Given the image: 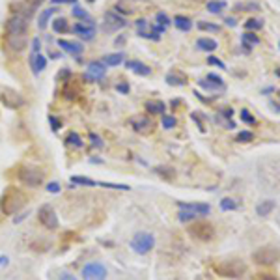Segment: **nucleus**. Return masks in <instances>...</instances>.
I'll return each mask as SVG.
<instances>
[{"label":"nucleus","instance_id":"obj_4","mask_svg":"<svg viewBox=\"0 0 280 280\" xmlns=\"http://www.w3.org/2000/svg\"><path fill=\"white\" fill-rule=\"evenodd\" d=\"M189 235L193 239L206 243V241H211L215 237V228H213V224L206 223V221H198L189 228Z\"/></svg>","mask_w":280,"mask_h":280},{"label":"nucleus","instance_id":"obj_24","mask_svg":"<svg viewBox=\"0 0 280 280\" xmlns=\"http://www.w3.org/2000/svg\"><path fill=\"white\" fill-rule=\"evenodd\" d=\"M196 47L200 49V51H206V52H211L217 49V41L213 40V38H200V40L196 41Z\"/></svg>","mask_w":280,"mask_h":280},{"label":"nucleus","instance_id":"obj_41","mask_svg":"<svg viewBox=\"0 0 280 280\" xmlns=\"http://www.w3.org/2000/svg\"><path fill=\"white\" fill-rule=\"evenodd\" d=\"M177 126V120L176 116H170V114H163V127L165 129H174Z\"/></svg>","mask_w":280,"mask_h":280},{"label":"nucleus","instance_id":"obj_22","mask_svg":"<svg viewBox=\"0 0 280 280\" xmlns=\"http://www.w3.org/2000/svg\"><path fill=\"white\" fill-rule=\"evenodd\" d=\"M144 107H146L149 114H165L166 110V105L163 101H159V99H149V101H146Z\"/></svg>","mask_w":280,"mask_h":280},{"label":"nucleus","instance_id":"obj_31","mask_svg":"<svg viewBox=\"0 0 280 280\" xmlns=\"http://www.w3.org/2000/svg\"><path fill=\"white\" fill-rule=\"evenodd\" d=\"M206 8H207V12L209 13H221V12H224L226 2H224V0H209Z\"/></svg>","mask_w":280,"mask_h":280},{"label":"nucleus","instance_id":"obj_61","mask_svg":"<svg viewBox=\"0 0 280 280\" xmlns=\"http://www.w3.org/2000/svg\"><path fill=\"white\" fill-rule=\"evenodd\" d=\"M241 47H243V51H245L246 54L252 51V45H248V43H243V41H241Z\"/></svg>","mask_w":280,"mask_h":280},{"label":"nucleus","instance_id":"obj_44","mask_svg":"<svg viewBox=\"0 0 280 280\" xmlns=\"http://www.w3.org/2000/svg\"><path fill=\"white\" fill-rule=\"evenodd\" d=\"M235 140L237 142H251V140H254V135H252L251 131H241L237 137H235Z\"/></svg>","mask_w":280,"mask_h":280},{"label":"nucleus","instance_id":"obj_17","mask_svg":"<svg viewBox=\"0 0 280 280\" xmlns=\"http://www.w3.org/2000/svg\"><path fill=\"white\" fill-rule=\"evenodd\" d=\"M88 75L91 77V80H101L107 75V66L103 62H90L88 64Z\"/></svg>","mask_w":280,"mask_h":280},{"label":"nucleus","instance_id":"obj_50","mask_svg":"<svg viewBox=\"0 0 280 280\" xmlns=\"http://www.w3.org/2000/svg\"><path fill=\"white\" fill-rule=\"evenodd\" d=\"M45 189L49 191V193H52V195H56V193H60V185H58L56 181H51L49 185H45Z\"/></svg>","mask_w":280,"mask_h":280},{"label":"nucleus","instance_id":"obj_2","mask_svg":"<svg viewBox=\"0 0 280 280\" xmlns=\"http://www.w3.org/2000/svg\"><path fill=\"white\" fill-rule=\"evenodd\" d=\"M215 273L221 274V276H226V278H243L246 274V265L241 260H223L213 265Z\"/></svg>","mask_w":280,"mask_h":280},{"label":"nucleus","instance_id":"obj_29","mask_svg":"<svg viewBox=\"0 0 280 280\" xmlns=\"http://www.w3.org/2000/svg\"><path fill=\"white\" fill-rule=\"evenodd\" d=\"M263 28V21L258 17H251L248 21H245V30L246 32H258Z\"/></svg>","mask_w":280,"mask_h":280},{"label":"nucleus","instance_id":"obj_20","mask_svg":"<svg viewBox=\"0 0 280 280\" xmlns=\"http://www.w3.org/2000/svg\"><path fill=\"white\" fill-rule=\"evenodd\" d=\"M166 82L170 86H185L189 82V79H187V75L183 71H170L166 75Z\"/></svg>","mask_w":280,"mask_h":280},{"label":"nucleus","instance_id":"obj_23","mask_svg":"<svg viewBox=\"0 0 280 280\" xmlns=\"http://www.w3.org/2000/svg\"><path fill=\"white\" fill-rule=\"evenodd\" d=\"M174 24H176L177 30H181V32H189L193 28V21H191L187 15H176L174 17Z\"/></svg>","mask_w":280,"mask_h":280},{"label":"nucleus","instance_id":"obj_9","mask_svg":"<svg viewBox=\"0 0 280 280\" xmlns=\"http://www.w3.org/2000/svg\"><path fill=\"white\" fill-rule=\"evenodd\" d=\"M107 276V269H105L103 263L91 262L86 263L84 269H82V278L84 280H105Z\"/></svg>","mask_w":280,"mask_h":280},{"label":"nucleus","instance_id":"obj_26","mask_svg":"<svg viewBox=\"0 0 280 280\" xmlns=\"http://www.w3.org/2000/svg\"><path fill=\"white\" fill-rule=\"evenodd\" d=\"M121 62H123V52H114V54H105L103 56V64L109 68H116Z\"/></svg>","mask_w":280,"mask_h":280},{"label":"nucleus","instance_id":"obj_51","mask_svg":"<svg viewBox=\"0 0 280 280\" xmlns=\"http://www.w3.org/2000/svg\"><path fill=\"white\" fill-rule=\"evenodd\" d=\"M90 138H91V144H94L96 148H103V140H101L96 133H90Z\"/></svg>","mask_w":280,"mask_h":280},{"label":"nucleus","instance_id":"obj_10","mask_svg":"<svg viewBox=\"0 0 280 280\" xmlns=\"http://www.w3.org/2000/svg\"><path fill=\"white\" fill-rule=\"evenodd\" d=\"M71 30H73V34L80 36L82 40H94L98 26H96V23H94L91 19H88V21H79V23H75Z\"/></svg>","mask_w":280,"mask_h":280},{"label":"nucleus","instance_id":"obj_54","mask_svg":"<svg viewBox=\"0 0 280 280\" xmlns=\"http://www.w3.org/2000/svg\"><path fill=\"white\" fill-rule=\"evenodd\" d=\"M221 116H223V118H226V120H230V118L234 116V110L230 109V107H226V109L221 110Z\"/></svg>","mask_w":280,"mask_h":280},{"label":"nucleus","instance_id":"obj_14","mask_svg":"<svg viewBox=\"0 0 280 280\" xmlns=\"http://www.w3.org/2000/svg\"><path fill=\"white\" fill-rule=\"evenodd\" d=\"M137 30H138V36H140V38L153 40V41H159L161 40V34H157V32H153V30H151V26H149V23L146 21V19H138V21H137Z\"/></svg>","mask_w":280,"mask_h":280},{"label":"nucleus","instance_id":"obj_38","mask_svg":"<svg viewBox=\"0 0 280 280\" xmlns=\"http://www.w3.org/2000/svg\"><path fill=\"white\" fill-rule=\"evenodd\" d=\"M71 13H73V17L80 19V21H88V19H91V17H90V13L86 12V10H82V8H80V6H77V4H75V6H73V10H71Z\"/></svg>","mask_w":280,"mask_h":280},{"label":"nucleus","instance_id":"obj_27","mask_svg":"<svg viewBox=\"0 0 280 280\" xmlns=\"http://www.w3.org/2000/svg\"><path fill=\"white\" fill-rule=\"evenodd\" d=\"M273 209H274V202L273 200H263L256 206V213L260 215V217H267Z\"/></svg>","mask_w":280,"mask_h":280},{"label":"nucleus","instance_id":"obj_1","mask_svg":"<svg viewBox=\"0 0 280 280\" xmlns=\"http://www.w3.org/2000/svg\"><path fill=\"white\" fill-rule=\"evenodd\" d=\"M24 204H26V195L17 187H8L4 191V195L0 196V211H2V215H8V217L21 211Z\"/></svg>","mask_w":280,"mask_h":280},{"label":"nucleus","instance_id":"obj_30","mask_svg":"<svg viewBox=\"0 0 280 280\" xmlns=\"http://www.w3.org/2000/svg\"><path fill=\"white\" fill-rule=\"evenodd\" d=\"M71 183H75V185H84V187H99V181H94V179L84 176H73L71 177Z\"/></svg>","mask_w":280,"mask_h":280},{"label":"nucleus","instance_id":"obj_18","mask_svg":"<svg viewBox=\"0 0 280 280\" xmlns=\"http://www.w3.org/2000/svg\"><path fill=\"white\" fill-rule=\"evenodd\" d=\"M127 69H131L135 75H142V77H148V75H151V68L149 66H146L144 62H140V60H129V62L126 64Z\"/></svg>","mask_w":280,"mask_h":280},{"label":"nucleus","instance_id":"obj_58","mask_svg":"<svg viewBox=\"0 0 280 280\" xmlns=\"http://www.w3.org/2000/svg\"><path fill=\"white\" fill-rule=\"evenodd\" d=\"M52 4H77V0H51Z\"/></svg>","mask_w":280,"mask_h":280},{"label":"nucleus","instance_id":"obj_6","mask_svg":"<svg viewBox=\"0 0 280 280\" xmlns=\"http://www.w3.org/2000/svg\"><path fill=\"white\" fill-rule=\"evenodd\" d=\"M155 245V237L151 234H146V232H140L133 237L131 241V248L137 254H148Z\"/></svg>","mask_w":280,"mask_h":280},{"label":"nucleus","instance_id":"obj_15","mask_svg":"<svg viewBox=\"0 0 280 280\" xmlns=\"http://www.w3.org/2000/svg\"><path fill=\"white\" fill-rule=\"evenodd\" d=\"M6 45L10 47V51L21 52L26 49V38L24 36H10L6 34Z\"/></svg>","mask_w":280,"mask_h":280},{"label":"nucleus","instance_id":"obj_57","mask_svg":"<svg viewBox=\"0 0 280 280\" xmlns=\"http://www.w3.org/2000/svg\"><path fill=\"white\" fill-rule=\"evenodd\" d=\"M26 2H28V6L32 8V10H36V8L41 6V4L45 2V0H26Z\"/></svg>","mask_w":280,"mask_h":280},{"label":"nucleus","instance_id":"obj_34","mask_svg":"<svg viewBox=\"0 0 280 280\" xmlns=\"http://www.w3.org/2000/svg\"><path fill=\"white\" fill-rule=\"evenodd\" d=\"M56 13V8H49V10H45V12L40 15V21H38V26H40L41 30L45 28L47 23H49V19H51V15H54Z\"/></svg>","mask_w":280,"mask_h":280},{"label":"nucleus","instance_id":"obj_25","mask_svg":"<svg viewBox=\"0 0 280 280\" xmlns=\"http://www.w3.org/2000/svg\"><path fill=\"white\" fill-rule=\"evenodd\" d=\"M79 94H80V90L73 84V82H68L62 90V96L68 99V101H75V99L79 98Z\"/></svg>","mask_w":280,"mask_h":280},{"label":"nucleus","instance_id":"obj_11","mask_svg":"<svg viewBox=\"0 0 280 280\" xmlns=\"http://www.w3.org/2000/svg\"><path fill=\"white\" fill-rule=\"evenodd\" d=\"M129 123H131V127L138 135H149L155 129V123L149 116H135V118H131Z\"/></svg>","mask_w":280,"mask_h":280},{"label":"nucleus","instance_id":"obj_16","mask_svg":"<svg viewBox=\"0 0 280 280\" xmlns=\"http://www.w3.org/2000/svg\"><path fill=\"white\" fill-rule=\"evenodd\" d=\"M177 207L179 209H187V211L195 213V215H209V211H211V207L207 206V204H185V202H179L177 204Z\"/></svg>","mask_w":280,"mask_h":280},{"label":"nucleus","instance_id":"obj_55","mask_svg":"<svg viewBox=\"0 0 280 280\" xmlns=\"http://www.w3.org/2000/svg\"><path fill=\"white\" fill-rule=\"evenodd\" d=\"M32 54H40V40L38 38L32 40Z\"/></svg>","mask_w":280,"mask_h":280},{"label":"nucleus","instance_id":"obj_47","mask_svg":"<svg viewBox=\"0 0 280 280\" xmlns=\"http://www.w3.org/2000/svg\"><path fill=\"white\" fill-rule=\"evenodd\" d=\"M207 64H209V66H215V68H219V69H226V64H224L223 60L215 58V56H209V58H207Z\"/></svg>","mask_w":280,"mask_h":280},{"label":"nucleus","instance_id":"obj_56","mask_svg":"<svg viewBox=\"0 0 280 280\" xmlns=\"http://www.w3.org/2000/svg\"><path fill=\"white\" fill-rule=\"evenodd\" d=\"M116 90L121 91V94H127L129 91V84L127 82H120V84H116Z\"/></svg>","mask_w":280,"mask_h":280},{"label":"nucleus","instance_id":"obj_7","mask_svg":"<svg viewBox=\"0 0 280 280\" xmlns=\"http://www.w3.org/2000/svg\"><path fill=\"white\" fill-rule=\"evenodd\" d=\"M26 30H28V19L24 15H13V17L8 19L6 23V34L10 36H26Z\"/></svg>","mask_w":280,"mask_h":280},{"label":"nucleus","instance_id":"obj_13","mask_svg":"<svg viewBox=\"0 0 280 280\" xmlns=\"http://www.w3.org/2000/svg\"><path fill=\"white\" fill-rule=\"evenodd\" d=\"M0 101L6 105L8 109H19V107H23L24 105V99L19 96L17 91L8 90V88L0 90Z\"/></svg>","mask_w":280,"mask_h":280},{"label":"nucleus","instance_id":"obj_59","mask_svg":"<svg viewBox=\"0 0 280 280\" xmlns=\"http://www.w3.org/2000/svg\"><path fill=\"white\" fill-rule=\"evenodd\" d=\"M224 23L228 24V26H235V24H237V21H235L234 17H226V19H224Z\"/></svg>","mask_w":280,"mask_h":280},{"label":"nucleus","instance_id":"obj_45","mask_svg":"<svg viewBox=\"0 0 280 280\" xmlns=\"http://www.w3.org/2000/svg\"><path fill=\"white\" fill-rule=\"evenodd\" d=\"M116 12H120L121 15H131V13H135V8H126L123 2H118L116 4Z\"/></svg>","mask_w":280,"mask_h":280},{"label":"nucleus","instance_id":"obj_37","mask_svg":"<svg viewBox=\"0 0 280 280\" xmlns=\"http://www.w3.org/2000/svg\"><path fill=\"white\" fill-rule=\"evenodd\" d=\"M241 41L254 47V45H258V43H260V38L256 36V32H245V34L241 36Z\"/></svg>","mask_w":280,"mask_h":280},{"label":"nucleus","instance_id":"obj_52","mask_svg":"<svg viewBox=\"0 0 280 280\" xmlns=\"http://www.w3.org/2000/svg\"><path fill=\"white\" fill-rule=\"evenodd\" d=\"M254 280H278L274 274H267V273H258L256 276H254Z\"/></svg>","mask_w":280,"mask_h":280},{"label":"nucleus","instance_id":"obj_3","mask_svg":"<svg viewBox=\"0 0 280 280\" xmlns=\"http://www.w3.org/2000/svg\"><path fill=\"white\" fill-rule=\"evenodd\" d=\"M17 177L23 185L36 189V187H40L41 183H43V179H45V172L40 170V168H34V166H21L17 172Z\"/></svg>","mask_w":280,"mask_h":280},{"label":"nucleus","instance_id":"obj_36","mask_svg":"<svg viewBox=\"0 0 280 280\" xmlns=\"http://www.w3.org/2000/svg\"><path fill=\"white\" fill-rule=\"evenodd\" d=\"M198 28L204 30V32H213V34H217V32H221V26L215 23H207V21H200L198 23Z\"/></svg>","mask_w":280,"mask_h":280},{"label":"nucleus","instance_id":"obj_35","mask_svg":"<svg viewBox=\"0 0 280 280\" xmlns=\"http://www.w3.org/2000/svg\"><path fill=\"white\" fill-rule=\"evenodd\" d=\"M235 12H260V6H258L256 2H246V4H237L234 8Z\"/></svg>","mask_w":280,"mask_h":280},{"label":"nucleus","instance_id":"obj_32","mask_svg":"<svg viewBox=\"0 0 280 280\" xmlns=\"http://www.w3.org/2000/svg\"><path fill=\"white\" fill-rule=\"evenodd\" d=\"M155 172H157L161 177L168 179V181H172V179L176 177V170H174V168H170V166H157V168H155Z\"/></svg>","mask_w":280,"mask_h":280},{"label":"nucleus","instance_id":"obj_12","mask_svg":"<svg viewBox=\"0 0 280 280\" xmlns=\"http://www.w3.org/2000/svg\"><path fill=\"white\" fill-rule=\"evenodd\" d=\"M127 24V21L121 17L120 13L116 12H107L105 13V21H103V30L105 32H116V30L123 28Z\"/></svg>","mask_w":280,"mask_h":280},{"label":"nucleus","instance_id":"obj_19","mask_svg":"<svg viewBox=\"0 0 280 280\" xmlns=\"http://www.w3.org/2000/svg\"><path fill=\"white\" fill-rule=\"evenodd\" d=\"M58 45H60V49H64V51L69 52V54H73V56H80L82 51H84V47L80 45V43H77V41L58 40Z\"/></svg>","mask_w":280,"mask_h":280},{"label":"nucleus","instance_id":"obj_5","mask_svg":"<svg viewBox=\"0 0 280 280\" xmlns=\"http://www.w3.org/2000/svg\"><path fill=\"white\" fill-rule=\"evenodd\" d=\"M252 260L260 265H273L280 260V251L274 246H262L252 254Z\"/></svg>","mask_w":280,"mask_h":280},{"label":"nucleus","instance_id":"obj_53","mask_svg":"<svg viewBox=\"0 0 280 280\" xmlns=\"http://www.w3.org/2000/svg\"><path fill=\"white\" fill-rule=\"evenodd\" d=\"M58 79L66 80V82H68V80H71V71H69V69H62V71L58 73Z\"/></svg>","mask_w":280,"mask_h":280},{"label":"nucleus","instance_id":"obj_63","mask_svg":"<svg viewBox=\"0 0 280 280\" xmlns=\"http://www.w3.org/2000/svg\"><path fill=\"white\" fill-rule=\"evenodd\" d=\"M86 2H88V4H94V2H96V0H86Z\"/></svg>","mask_w":280,"mask_h":280},{"label":"nucleus","instance_id":"obj_40","mask_svg":"<svg viewBox=\"0 0 280 280\" xmlns=\"http://www.w3.org/2000/svg\"><path fill=\"white\" fill-rule=\"evenodd\" d=\"M239 118H241V120H243V121H245V123H248V126H256V123H258L256 118H254V116H252L251 112H248V110H246V109H241Z\"/></svg>","mask_w":280,"mask_h":280},{"label":"nucleus","instance_id":"obj_48","mask_svg":"<svg viewBox=\"0 0 280 280\" xmlns=\"http://www.w3.org/2000/svg\"><path fill=\"white\" fill-rule=\"evenodd\" d=\"M207 80H211L213 84H217V86H221V88H224V80L219 77V75H215V73H209L207 75Z\"/></svg>","mask_w":280,"mask_h":280},{"label":"nucleus","instance_id":"obj_60","mask_svg":"<svg viewBox=\"0 0 280 280\" xmlns=\"http://www.w3.org/2000/svg\"><path fill=\"white\" fill-rule=\"evenodd\" d=\"M60 280H77V278H75L73 274H69V273H64L62 276H60Z\"/></svg>","mask_w":280,"mask_h":280},{"label":"nucleus","instance_id":"obj_33","mask_svg":"<svg viewBox=\"0 0 280 280\" xmlns=\"http://www.w3.org/2000/svg\"><path fill=\"white\" fill-rule=\"evenodd\" d=\"M66 144H68V146H73V148H82V146H84V142H82V138L79 137V135H77V133H69L68 137H66Z\"/></svg>","mask_w":280,"mask_h":280},{"label":"nucleus","instance_id":"obj_49","mask_svg":"<svg viewBox=\"0 0 280 280\" xmlns=\"http://www.w3.org/2000/svg\"><path fill=\"white\" fill-rule=\"evenodd\" d=\"M49 123H51V127H52V131L56 133L60 127H62V121L58 120L56 116H49Z\"/></svg>","mask_w":280,"mask_h":280},{"label":"nucleus","instance_id":"obj_28","mask_svg":"<svg viewBox=\"0 0 280 280\" xmlns=\"http://www.w3.org/2000/svg\"><path fill=\"white\" fill-rule=\"evenodd\" d=\"M52 30L56 32V34H66L69 30V24H68V21L64 17H56L54 21H52Z\"/></svg>","mask_w":280,"mask_h":280},{"label":"nucleus","instance_id":"obj_62","mask_svg":"<svg viewBox=\"0 0 280 280\" xmlns=\"http://www.w3.org/2000/svg\"><path fill=\"white\" fill-rule=\"evenodd\" d=\"M274 75H276V77L280 79V68H278V69H274Z\"/></svg>","mask_w":280,"mask_h":280},{"label":"nucleus","instance_id":"obj_64","mask_svg":"<svg viewBox=\"0 0 280 280\" xmlns=\"http://www.w3.org/2000/svg\"><path fill=\"white\" fill-rule=\"evenodd\" d=\"M278 47H280V41H278Z\"/></svg>","mask_w":280,"mask_h":280},{"label":"nucleus","instance_id":"obj_46","mask_svg":"<svg viewBox=\"0 0 280 280\" xmlns=\"http://www.w3.org/2000/svg\"><path fill=\"white\" fill-rule=\"evenodd\" d=\"M155 19H157V24H161V26H165V28L168 26V24H170V19H168V15H166L165 12H159Z\"/></svg>","mask_w":280,"mask_h":280},{"label":"nucleus","instance_id":"obj_43","mask_svg":"<svg viewBox=\"0 0 280 280\" xmlns=\"http://www.w3.org/2000/svg\"><path fill=\"white\" fill-rule=\"evenodd\" d=\"M198 84L202 86V88H204V90H223V88H221V86H217V84H213L211 80H207V79H200L198 80Z\"/></svg>","mask_w":280,"mask_h":280},{"label":"nucleus","instance_id":"obj_42","mask_svg":"<svg viewBox=\"0 0 280 280\" xmlns=\"http://www.w3.org/2000/svg\"><path fill=\"white\" fill-rule=\"evenodd\" d=\"M177 217H179V221H181V223H189V221H195L198 215L187 211V209H179V215H177Z\"/></svg>","mask_w":280,"mask_h":280},{"label":"nucleus","instance_id":"obj_8","mask_svg":"<svg viewBox=\"0 0 280 280\" xmlns=\"http://www.w3.org/2000/svg\"><path fill=\"white\" fill-rule=\"evenodd\" d=\"M38 219H40V223L43 224L47 230H56L58 228L56 211H54L52 206H49V204H45V206L40 207V211H38Z\"/></svg>","mask_w":280,"mask_h":280},{"label":"nucleus","instance_id":"obj_39","mask_svg":"<svg viewBox=\"0 0 280 280\" xmlns=\"http://www.w3.org/2000/svg\"><path fill=\"white\" fill-rule=\"evenodd\" d=\"M221 209L223 211H234V209H237V202L232 200V198H223L221 200Z\"/></svg>","mask_w":280,"mask_h":280},{"label":"nucleus","instance_id":"obj_21","mask_svg":"<svg viewBox=\"0 0 280 280\" xmlns=\"http://www.w3.org/2000/svg\"><path fill=\"white\" fill-rule=\"evenodd\" d=\"M45 68H47V58L43 54H30V69L36 75L41 73Z\"/></svg>","mask_w":280,"mask_h":280}]
</instances>
